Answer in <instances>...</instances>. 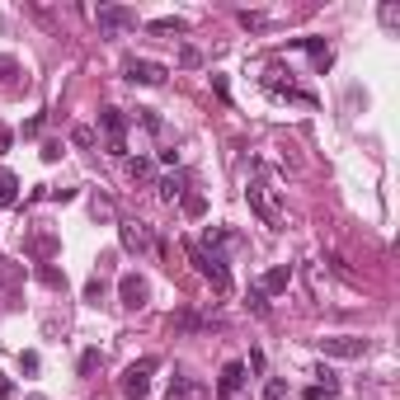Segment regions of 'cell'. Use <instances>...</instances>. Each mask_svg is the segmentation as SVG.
<instances>
[{"instance_id":"obj_1","label":"cell","mask_w":400,"mask_h":400,"mask_svg":"<svg viewBox=\"0 0 400 400\" xmlns=\"http://www.w3.org/2000/svg\"><path fill=\"white\" fill-rule=\"evenodd\" d=\"M184 250H189V259H194V269L212 283V292H221L226 297L231 292V269H226V254L217 250V245H198V240H184Z\"/></svg>"},{"instance_id":"obj_2","label":"cell","mask_w":400,"mask_h":400,"mask_svg":"<svg viewBox=\"0 0 400 400\" xmlns=\"http://www.w3.org/2000/svg\"><path fill=\"white\" fill-rule=\"evenodd\" d=\"M245 203H250V212L264 221V226H283V207H278V198H274V189L264 184V174L259 179H250V189H245Z\"/></svg>"},{"instance_id":"obj_3","label":"cell","mask_w":400,"mask_h":400,"mask_svg":"<svg viewBox=\"0 0 400 400\" xmlns=\"http://www.w3.org/2000/svg\"><path fill=\"white\" fill-rule=\"evenodd\" d=\"M160 367V358L156 354H146V358H137V363H127V372H123V381H118V391H123L127 400H146V391H151V372Z\"/></svg>"},{"instance_id":"obj_4","label":"cell","mask_w":400,"mask_h":400,"mask_svg":"<svg viewBox=\"0 0 400 400\" xmlns=\"http://www.w3.org/2000/svg\"><path fill=\"white\" fill-rule=\"evenodd\" d=\"M94 132L109 137V156H127V114L123 109H99V127Z\"/></svg>"},{"instance_id":"obj_5","label":"cell","mask_w":400,"mask_h":400,"mask_svg":"<svg viewBox=\"0 0 400 400\" xmlns=\"http://www.w3.org/2000/svg\"><path fill=\"white\" fill-rule=\"evenodd\" d=\"M123 76L132 80V85H165L170 71L160 66V61H151V57H123Z\"/></svg>"},{"instance_id":"obj_6","label":"cell","mask_w":400,"mask_h":400,"mask_svg":"<svg viewBox=\"0 0 400 400\" xmlns=\"http://www.w3.org/2000/svg\"><path fill=\"white\" fill-rule=\"evenodd\" d=\"M94 24H99V34H123V29H137V10H127V5H99Z\"/></svg>"},{"instance_id":"obj_7","label":"cell","mask_w":400,"mask_h":400,"mask_svg":"<svg viewBox=\"0 0 400 400\" xmlns=\"http://www.w3.org/2000/svg\"><path fill=\"white\" fill-rule=\"evenodd\" d=\"M320 344V354L325 358H363L367 354V339H358V334H325Z\"/></svg>"},{"instance_id":"obj_8","label":"cell","mask_w":400,"mask_h":400,"mask_svg":"<svg viewBox=\"0 0 400 400\" xmlns=\"http://www.w3.org/2000/svg\"><path fill=\"white\" fill-rule=\"evenodd\" d=\"M264 90L278 94V99H297V104H316V94L301 90V85H292V80H283V71L269 66V76H264Z\"/></svg>"},{"instance_id":"obj_9","label":"cell","mask_w":400,"mask_h":400,"mask_svg":"<svg viewBox=\"0 0 400 400\" xmlns=\"http://www.w3.org/2000/svg\"><path fill=\"white\" fill-rule=\"evenodd\" d=\"M118 240H123V250H132V254H146L151 245H156L146 221H118Z\"/></svg>"},{"instance_id":"obj_10","label":"cell","mask_w":400,"mask_h":400,"mask_svg":"<svg viewBox=\"0 0 400 400\" xmlns=\"http://www.w3.org/2000/svg\"><path fill=\"white\" fill-rule=\"evenodd\" d=\"M118 297H123V306L127 311H141L151 301V287H146V278H137V274H123L118 278Z\"/></svg>"},{"instance_id":"obj_11","label":"cell","mask_w":400,"mask_h":400,"mask_svg":"<svg viewBox=\"0 0 400 400\" xmlns=\"http://www.w3.org/2000/svg\"><path fill=\"white\" fill-rule=\"evenodd\" d=\"M61 250V240L57 236H47V231H34V236H24V254L38 264H52V254Z\"/></svg>"},{"instance_id":"obj_12","label":"cell","mask_w":400,"mask_h":400,"mask_svg":"<svg viewBox=\"0 0 400 400\" xmlns=\"http://www.w3.org/2000/svg\"><path fill=\"white\" fill-rule=\"evenodd\" d=\"M240 386H245V363H226V367H221V377H217V396L231 400Z\"/></svg>"},{"instance_id":"obj_13","label":"cell","mask_w":400,"mask_h":400,"mask_svg":"<svg viewBox=\"0 0 400 400\" xmlns=\"http://www.w3.org/2000/svg\"><path fill=\"white\" fill-rule=\"evenodd\" d=\"M287 283H292V269L278 264V269H269V274L259 278V292H264V297H278V292H287Z\"/></svg>"},{"instance_id":"obj_14","label":"cell","mask_w":400,"mask_h":400,"mask_svg":"<svg viewBox=\"0 0 400 400\" xmlns=\"http://www.w3.org/2000/svg\"><path fill=\"white\" fill-rule=\"evenodd\" d=\"M156 194L165 198V203H174V198H184V194H189V174H179V170H174V174H165V179L156 184Z\"/></svg>"},{"instance_id":"obj_15","label":"cell","mask_w":400,"mask_h":400,"mask_svg":"<svg viewBox=\"0 0 400 400\" xmlns=\"http://www.w3.org/2000/svg\"><path fill=\"white\" fill-rule=\"evenodd\" d=\"M127 174H132V184H151V179H156V160H151V156L127 160Z\"/></svg>"},{"instance_id":"obj_16","label":"cell","mask_w":400,"mask_h":400,"mask_svg":"<svg viewBox=\"0 0 400 400\" xmlns=\"http://www.w3.org/2000/svg\"><path fill=\"white\" fill-rule=\"evenodd\" d=\"M146 29H151V34H189V19H179V14H165V19H151Z\"/></svg>"},{"instance_id":"obj_17","label":"cell","mask_w":400,"mask_h":400,"mask_svg":"<svg viewBox=\"0 0 400 400\" xmlns=\"http://www.w3.org/2000/svg\"><path fill=\"white\" fill-rule=\"evenodd\" d=\"M94 141H99V132H94L90 123H76V127H71V146H80V151H90Z\"/></svg>"},{"instance_id":"obj_18","label":"cell","mask_w":400,"mask_h":400,"mask_svg":"<svg viewBox=\"0 0 400 400\" xmlns=\"http://www.w3.org/2000/svg\"><path fill=\"white\" fill-rule=\"evenodd\" d=\"M179 207H184V217H203V212H207V198H203V194H194V189H189V194L179 198Z\"/></svg>"},{"instance_id":"obj_19","label":"cell","mask_w":400,"mask_h":400,"mask_svg":"<svg viewBox=\"0 0 400 400\" xmlns=\"http://www.w3.org/2000/svg\"><path fill=\"white\" fill-rule=\"evenodd\" d=\"M38 283H43V287H57V292H61V287H66V274H61V269H52V264H38Z\"/></svg>"},{"instance_id":"obj_20","label":"cell","mask_w":400,"mask_h":400,"mask_svg":"<svg viewBox=\"0 0 400 400\" xmlns=\"http://www.w3.org/2000/svg\"><path fill=\"white\" fill-rule=\"evenodd\" d=\"M14 198H19V179H14V174H0V207H10Z\"/></svg>"},{"instance_id":"obj_21","label":"cell","mask_w":400,"mask_h":400,"mask_svg":"<svg viewBox=\"0 0 400 400\" xmlns=\"http://www.w3.org/2000/svg\"><path fill=\"white\" fill-rule=\"evenodd\" d=\"M99 349H85V354H80V363H76V372H80V377H90V372H94V367H99Z\"/></svg>"},{"instance_id":"obj_22","label":"cell","mask_w":400,"mask_h":400,"mask_svg":"<svg viewBox=\"0 0 400 400\" xmlns=\"http://www.w3.org/2000/svg\"><path fill=\"white\" fill-rule=\"evenodd\" d=\"M137 123L146 127V132H165V123H160V114H156V109H137Z\"/></svg>"},{"instance_id":"obj_23","label":"cell","mask_w":400,"mask_h":400,"mask_svg":"<svg viewBox=\"0 0 400 400\" xmlns=\"http://www.w3.org/2000/svg\"><path fill=\"white\" fill-rule=\"evenodd\" d=\"M283 396H287V381H283V377L264 381V396H259V400H283Z\"/></svg>"},{"instance_id":"obj_24","label":"cell","mask_w":400,"mask_h":400,"mask_svg":"<svg viewBox=\"0 0 400 400\" xmlns=\"http://www.w3.org/2000/svg\"><path fill=\"white\" fill-rule=\"evenodd\" d=\"M245 301H250V311H254V316H269V297H264L259 287H250V297H245Z\"/></svg>"},{"instance_id":"obj_25","label":"cell","mask_w":400,"mask_h":400,"mask_svg":"<svg viewBox=\"0 0 400 400\" xmlns=\"http://www.w3.org/2000/svg\"><path fill=\"white\" fill-rule=\"evenodd\" d=\"M198 61H203V52H198L194 43H184L179 47V66H198Z\"/></svg>"},{"instance_id":"obj_26","label":"cell","mask_w":400,"mask_h":400,"mask_svg":"<svg viewBox=\"0 0 400 400\" xmlns=\"http://www.w3.org/2000/svg\"><path fill=\"white\" fill-rule=\"evenodd\" d=\"M99 297H104V278H99V274H94V278H90V283H85V301H99Z\"/></svg>"},{"instance_id":"obj_27","label":"cell","mask_w":400,"mask_h":400,"mask_svg":"<svg viewBox=\"0 0 400 400\" xmlns=\"http://www.w3.org/2000/svg\"><path fill=\"white\" fill-rule=\"evenodd\" d=\"M19 367H24V372H38V367H43V358L29 349V354H19Z\"/></svg>"},{"instance_id":"obj_28","label":"cell","mask_w":400,"mask_h":400,"mask_svg":"<svg viewBox=\"0 0 400 400\" xmlns=\"http://www.w3.org/2000/svg\"><path fill=\"white\" fill-rule=\"evenodd\" d=\"M381 24H386V29H396V24H400V10H396V5H381Z\"/></svg>"},{"instance_id":"obj_29","label":"cell","mask_w":400,"mask_h":400,"mask_svg":"<svg viewBox=\"0 0 400 400\" xmlns=\"http://www.w3.org/2000/svg\"><path fill=\"white\" fill-rule=\"evenodd\" d=\"M14 71H19V61H14V57H0V80H10Z\"/></svg>"},{"instance_id":"obj_30","label":"cell","mask_w":400,"mask_h":400,"mask_svg":"<svg viewBox=\"0 0 400 400\" xmlns=\"http://www.w3.org/2000/svg\"><path fill=\"white\" fill-rule=\"evenodd\" d=\"M240 24H245V29H259V24H264V14H254V10H240Z\"/></svg>"},{"instance_id":"obj_31","label":"cell","mask_w":400,"mask_h":400,"mask_svg":"<svg viewBox=\"0 0 400 400\" xmlns=\"http://www.w3.org/2000/svg\"><path fill=\"white\" fill-rule=\"evenodd\" d=\"M94 217H114V203H109V198H94Z\"/></svg>"},{"instance_id":"obj_32","label":"cell","mask_w":400,"mask_h":400,"mask_svg":"<svg viewBox=\"0 0 400 400\" xmlns=\"http://www.w3.org/2000/svg\"><path fill=\"white\" fill-rule=\"evenodd\" d=\"M43 160H61V141H43Z\"/></svg>"},{"instance_id":"obj_33","label":"cell","mask_w":400,"mask_h":400,"mask_svg":"<svg viewBox=\"0 0 400 400\" xmlns=\"http://www.w3.org/2000/svg\"><path fill=\"white\" fill-rule=\"evenodd\" d=\"M0 400H14V381L5 377V372H0Z\"/></svg>"},{"instance_id":"obj_34","label":"cell","mask_w":400,"mask_h":400,"mask_svg":"<svg viewBox=\"0 0 400 400\" xmlns=\"http://www.w3.org/2000/svg\"><path fill=\"white\" fill-rule=\"evenodd\" d=\"M245 372H264V354H259V349H254V354H250V363H245Z\"/></svg>"},{"instance_id":"obj_35","label":"cell","mask_w":400,"mask_h":400,"mask_svg":"<svg viewBox=\"0 0 400 400\" xmlns=\"http://www.w3.org/2000/svg\"><path fill=\"white\" fill-rule=\"evenodd\" d=\"M10 278H14V269H10V259H5V254H0V287L10 283Z\"/></svg>"},{"instance_id":"obj_36","label":"cell","mask_w":400,"mask_h":400,"mask_svg":"<svg viewBox=\"0 0 400 400\" xmlns=\"http://www.w3.org/2000/svg\"><path fill=\"white\" fill-rule=\"evenodd\" d=\"M10 141H14V132H10V127H0V156L10 151Z\"/></svg>"},{"instance_id":"obj_37","label":"cell","mask_w":400,"mask_h":400,"mask_svg":"<svg viewBox=\"0 0 400 400\" xmlns=\"http://www.w3.org/2000/svg\"><path fill=\"white\" fill-rule=\"evenodd\" d=\"M301 400H325V391H320V386H306V391H301Z\"/></svg>"}]
</instances>
